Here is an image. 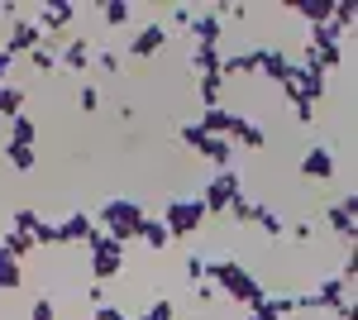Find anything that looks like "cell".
Returning <instances> with one entry per match:
<instances>
[{
	"instance_id": "1",
	"label": "cell",
	"mask_w": 358,
	"mask_h": 320,
	"mask_svg": "<svg viewBox=\"0 0 358 320\" xmlns=\"http://www.w3.org/2000/svg\"><path fill=\"white\" fill-rule=\"evenodd\" d=\"M206 282H210L215 292H224L234 306H244V311H253V306H263V301H268V287H263V282H258L239 258H229V253L206 258Z\"/></svg>"
},
{
	"instance_id": "2",
	"label": "cell",
	"mask_w": 358,
	"mask_h": 320,
	"mask_svg": "<svg viewBox=\"0 0 358 320\" xmlns=\"http://www.w3.org/2000/svg\"><path fill=\"white\" fill-rule=\"evenodd\" d=\"M143 215L148 211H143L138 201H129V196H110V201H101V211H96V230H106V235L120 239V244H134Z\"/></svg>"
},
{
	"instance_id": "3",
	"label": "cell",
	"mask_w": 358,
	"mask_h": 320,
	"mask_svg": "<svg viewBox=\"0 0 358 320\" xmlns=\"http://www.w3.org/2000/svg\"><path fill=\"white\" fill-rule=\"evenodd\" d=\"M82 249H86V267H91V277H96L101 287H106V282H115V277L124 272V249H129V244L110 239L106 230H91Z\"/></svg>"
},
{
	"instance_id": "4",
	"label": "cell",
	"mask_w": 358,
	"mask_h": 320,
	"mask_svg": "<svg viewBox=\"0 0 358 320\" xmlns=\"http://www.w3.org/2000/svg\"><path fill=\"white\" fill-rule=\"evenodd\" d=\"M158 220H163L167 239H192V235L206 225V220H210V215H206V206H201L196 196H177V201H167V206H163V215H158Z\"/></svg>"
},
{
	"instance_id": "5",
	"label": "cell",
	"mask_w": 358,
	"mask_h": 320,
	"mask_svg": "<svg viewBox=\"0 0 358 320\" xmlns=\"http://www.w3.org/2000/svg\"><path fill=\"white\" fill-rule=\"evenodd\" d=\"M234 196H244V177H239L234 167H224V172H215V177L206 182V191H201L196 201L206 206V215H224Z\"/></svg>"
},
{
	"instance_id": "6",
	"label": "cell",
	"mask_w": 358,
	"mask_h": 320,
	"mask_svg": "<svg viewBox=\"0 0 358 320\" xmlns=\"http://www.w3.org/2000/svg\"><path fill=\"white\" fill-rule=\"evenodd\" d=\"M296 172H301L306 182H334L339 177V158H334L330 144H310L301 153V162H296Z\"/></svg>"
},
{
	"instance_id": "7",
	"label": "cell",
	"mask_w": 358,
	"mask_h": 320,
	"mask_svg": "<svg viewBox=\"0 0 358 320\" xmlns=\"http://www.w3.org/2000/svg\"><path fill=\"white\" fill-rule=\"evenodd\" d=\"M301 301H306V311H339L349 301V282L344 277H320L315 292H301Z\"/></svg>"
},
{
	"instance_id": "8",
	"label": "cell",
	"mask_w": 358,
	"mask_h": 320,
	"mask_svg": "<svg viewBox=\"0 0 358 320\" xmlns=\"http://www.w3.org/2000/svg\"><path fill=\"white\" fill-rule=\"evenodd\" d=\"M77 10H82V5H72V0H53V5H43V10H38V20H34V25H38V34H43V39H62V29L72 25V20H77Z\"/></svg>"
},
{
	"instance_id": "9",
	"label": "cell",
	"mask_w": 358,
	"mask_h": 320,
	"mask_svg": "<svg viewBox=\"0 0 358 320\" xmlns=\"http://www.w3.org/2000/svg\"><path fill=\"white\" fill-rule=\"evenodd\" d=\"M253 62H258V77H268V81H282L292 77V62L296 57L287 53V48H273V43H263V48H253Z\"/></svg>"
},
{
	"instance_id": "10",
	"label": "cell",
	"mask_w": 358,
	"mask_h": 320,
	"mask_svg": "<svg viewBox=\"0 0 358 320\" xmlns=\"http://www.w3.org/2000/svg\"><path fill=\"white\" fill-rule=\"evenodd\" d=\"M224 139H229V144H239V148L263 153V148H268V125H263V120H248V115H234V125H229Z\"/></svg>"
},
{
	"instance_id": "11",
	"label": "cell",
	"mask_w": 358,
	"mask_h": 320,
	"mask_svg": "<svg viewBox=\"0 0 358 320\" xmlns=\"http://www.w3.org/2000/svg\"><path fill=\"white\" fill-rule=\"evenodd\" d=\"M163 48H167V25H158V20L138 25L134 39H129V57H158Z\"/></svg>"
},
{
	"instance_id": "12",
	"label": "cell",
	"mask_w": 358,
	"mask_h": 320,
	"mask_svg": "<svg viewBox=\"0 0 358 320\" xmlns=\"http://www.w3.org/2000/svg\"><path fill=\"white\" fill-rule=\"evenodd\" d=\"M224 5H210V10H201L192 20V34H196V43H206V48H220V39H224Z\"/></svg>"
},
{
	"instance_id": "13",
	"label": "cell",
	"mask_w": 358,
	"mask_h": 320,
	"mask_svg": "<svg viewBox=\"0 0 358 320\" xmlns=\"http://www.w3.org/2000/svg\"><path fill=\"white\" fill-rule=\"evenodd\" d=\"M38 43H43V34H38V25H34V20H15V25H10V34H5V53H15V57H29Z\"/></svg>"
},
{
	"instance_id": "14",
	"label": "cell",
	"mask_w": 358,
	"mask_h": 320,
	"mask_svg": "<svg viewBox=\"0 0 358 320\" xmlns=\"http://www.w3.org/2000/svg\"><path fill=\"white\" fill-rule=\"evenodd\" d=\"M53 230H57V244H86V235L96 230V215L91 211H67Z\"/></svg>"
},
{
	"instance_id": "15",
	"label": "cell",
	"mask_w": 358,
	"mask_h": 320,
	"mask_svg": "<svg viewBox=\"0 0 358 320\" xmlns=\"http://www.w3.org/2000/svg\"><path fill=\"white\" fill-rule=\"evenodd\" d=\"M354 211H358L354 196H344V201L325 206V225H330V230H334V235H339L344 244H354Z\"/></svg>"
},
{
	"instance_id": "16",
	"label": "cell",
	"mask_w": 358,
	"mask_h": 320,
	"mask_svg": "<svg viewBox=\"0 0 358 320\" xmlns=\"http://www.w3.org/2000/svg\"><path fill=\"white\" fill-rule=\"evenodd\" d=\"M91 62H96V48H91L86 39H72V43L57 53V67H62V72H86Z\"/></svg>"
},
{
	"instance_id": "17",
	"label": "cell",
	"mask_w": 358,
	"mask_h": 320,
	"mask_svg": "<svg viewBox=\"0 0 358 320\" xmlns=\"http://www.w3.org/2000/svg\"><path fill=\"white\" fill-rule=\"evenodd\" d=\"M229 125H234V110L229 106H210V110H201V120H196V130L206 134V139H224Z\"/></svg>"
},
{
	"instance_id": "18",
	"label": "cell",
	"mask_w": 358,
	"mask_h": 320,
	"mask_svg": "<svg viewBox=\"0 0 358 320\" xmlns=\"http://www.w3.org/2000/svg\"><path fill=\"white\" fill-rule=\"evenodd\" d=\"M248 225H258L268 239H282V235H287V220H282V215H277L268 201H253V215H248Z\"/></svg>"
},
{
	"instance_id": "19",
	"label": "cell",
	"mask_w": 358,
	"mask_h": 320,
	"mask_svg": "<svg viewBox=\"0 0 358 320\" xmlns=\"http://www.w3.org/2000/svg\"><path fill=\"white\" fill-rule=\"evenodd\" d=\"M96 15H101V25L124 29V25H129V20L138 15V10L129 5V0H96Z\"/></svg>"
},
{
	"instance_id": "20",
	"label": "cell",
	"mask_w": 358,
	"mask_h": 320,
	"mask_svg": "<svg viewBox=\"0 0 358 320\" xmlns=\"http://www.w3.org/2000/svg\"><path fill=\"white\" fill-rule=\"evenodd\" d=\"M0 153H5V162H10V172H20V177L38 167V153H34L29 144H10V139H5V144H0Z\"/></svg>"
},
{
	"instance_id": "21",
	"label": "cell",
	"mask_w": 358,
	"mask_h": 320,
	"mask_svg": "<svg viewBox=\"0 0 358 320\" xmlns=\"http://www.w3.org/2000/svg\"><path fill=\"white\" fill-rule=\"evenodd\" d=\"M206 162H215V172H224L229 162H234V144L229 139H201V148H196Z\"/></svg>"
},
{
	"instance_id": "22",
	"label": "cell",
	"mask_w": 358,
	"mask_h": 320,
	"mask_svg": "<svg viewBox=\"0 0 358 320\" xmlns=\"http://www.w3.org/2000/svg\"><path fill=\"white\" fill-rule=\"evenodd\" d=\"M48 220H43V211H29V206H20V211H10V230L15 235H29V239H38V230H43ZM38 249V244H34Z\"/></svg>"
},
{
	"instance_id": "23",
	"label": "cell",
	"mask_w": 358,
	"mask_h": 320,
	"mask_svg": "<svg viewBox=\"0 0 358 320\" xmlns=\"http://www.w3.org/2000/svg\"><path fill=\"white\" fill-rule=\"evenodd\" d=\"M138 244H143V249H153V253H158V249H167V230H163V220H158V215H143V225H138V235H134Z\"/></svg>"
},
{
	"instance_id": "24",
	"label": "cell",
	"mask_w": 358,
	"mask_h": 320,
	"mask_svg": "<svg viewBox=\"0 0 358 320\" xmlns=\"http://www.w3.org/2000/svg\"><path fill=\"white\" fill-rule=\"evenodd\" d=\"M330 5L334 0H292L287 10H292L296 20H306V25H325V20H330Z\"/></svg>"
},
{
	"instance_id": "25",
	"label": "cell",
	"mask_w": 358,
	"mask_h": 320,
	"mask_svg": "<svg viewBox=\"0 0 358 320\" xmlns=\"http://www.w3.org/2000/svg\"><path fill=\"white\" fill-rule=\"evenodd\" d=\"M15 115H24V86H15V81H0V120L10 125Z\"/></svg>"
},
{
	"instance_id": "26",
	"label": "cell",
	"mask_w": 358,
	"mask_h": 320,
	"mask_svg": "<svg viewBox=\"0 0 358 320\" xmlns=\"http://www.w3.org/2000/svg\"><path fill=\"white\" fill-rule=\"evenodd\" d=\"M196 101H201V110L224 106V77H220V72H210V77L196 81Z\"/></svg>"
},
{
	"instance_id": "27",
	"label": "cell",
	"mask_w": 358,
	"mask_h": 320,
	"mask_svg": "<svg viewBox=\"0 0 358 320\" xmlns=\"http://www.w3.org/2000/svg\"><path fill=\"white\" fill-rule=\"evenodd\" d=\"M5 139H10V144H29V148H34V139H38V120H34V115H15V120H10V130H5Z\"/></svg>"
},
{
	"instance_id": "28",
	"label": "cell",
	"mask_w": 358,
	"mask_h": 320,
	"mask_svg": "<svg viewBox=\"0 0 358 320\" xmlns=\"http://www.w3.org/2000/svg\"><path fill=\"white\" fill-rule=\"evenodd\" d=\"M220 77H258L253 48H244V53H234V57H224V62H220Z\"/></svg>"
},
{
	"instance_id": "29",
	"label": "cell",
	"mask_w": 358,
	"mask_h": 320,
	"mask_svg": "<svg viewBox=\"0 0 358 320\" xmlns=\"http://www.w3.org/2000/svg\"><path fill=\"white\" fill-rule=\"evenodd\" d=\"M220 62H224V53H220V48H206V43H196V53H192L196 77H210V72H220Z\"/></svg>"
},
{
	"instance_id": "30",
	"label": "cell",
	"mask_w": 358,
	"mask_h": 320,
	"mask_svg": "<svg viewBox=\"0 0 358 320\" xmlns=\"http://www.w3.org/2000/svg\"><path fill=\"white\" fill-rule=\"evenodd\" d=\"M29 67H34V72H43V77L57 72V43H53V39H43V43L29 53Z\"/></svg>"
},
{
	"instance_id": "31",
	"label": "cell",
	"mask_w": 358,
	"mask_h": 320,
	"mask_svg": "<svg viewBox=\"0 0 358 320\" xmlns=\"http://www.w3.org/2000/svg\"><path fill=\"white\" fill-rule=\"evenodd\" d=\"M15 287H24V263H15V258L0 249V292H15Z\"/></svg>"
},
{
	"instance_id": "32",
	"label": "cell",
	"mask_w": 358,
	"mask_h": 320,
	"mask_svg": "<svg viewBox=\"0 0 358 320\" xmlns=\"http://www.w3.org/2000/svg\"><path fill=\"white\" fill-rule=\"evenodd\" d=\"M0 249H5V253H10L15 263H24L29 253H34V239H29V235H15V230H5V239H0Z\"/></svg>"
},
{
	"instance_id": "33",
	"label": "cell",
	"mask_w": 358,
	"mask_h": 320,
	"mask_svg": "<svg viewBox=\"0 0 358 320\" xmlns=\"http://www.w3.org/2000/svg\"><path fill=\"white\" fill-rule=\"evenodd\" d=\"M268 306H273L277 316H296V311H306V301H301V292H268Z\"/></svg>"
},
{
	"instance_id": "34",
	"label": "cell",
	"mask_w": 358,
	"mask_h": 320,
	"mask_svg": "<svg viewBox=\"0 0 358 320\" xmlns=\"http://www.w3.org/2000/svg\"><path fill=\"white\" fill-rule=\"evenodd\" d=\"M29 320H57V301H53V296H34Z\"/></svg>"
},
{
	"instance_id": "35",
	"label": "cell",
	"mask_w": 358,
	"mask_h": 320,
	"mask_svg": "<svg viewBox=\"0 0 358 320\" xmlns=\"http://www.w3.org/2000/svg\"><path fill=\"white\" fill-rule=\"evenodd\" d=\"M182 272H187V282H206V253H187Z\"/></svg>"
},
{
	"instance_id": "36",
	"label": "cell",
	"mask_w": 358,
	"mask_h": 320,
	"mask_svg": "<svg viewBox=\"0 0 358 320\" xmlns=\"http://www.w3.org/2000/svg\"><path fill=\"white\" fill-rule=\"evenodd\" d=\"M134 320H177V306H172V301H153V306L138 311Z\"/></svg>"
},
{
	"instance_id": "37",
	"label": "cell",
	"mask_w": 358,
	"mask_h": 320,
	"mask_svg": "<svg viewBox=\"0 0 358 320\" xmlns=\"http://www.w3.org/2000/svg\"><path fill=\"white\" fill-rule=\"evenodd\" d=\"M77 106H82L86 115H96V110H101V86H82V91H77Z\"/></svg>"
},
{
	"instance_id": "38",
	"label": "cell",
	"mask_w": 358,
	"mask_h": 320,
	"mask_svg": "<svg viewBox=\"0 0 358 320\" xmlns=\"http://www.w3.org/2000/svg\"><path fill=\"white\" fill-rule=\"evenodd\" d=\"M96 67H101V72H120L124 62H120V53H115V48H101V53H96Z\"/></svg>"
},
{
	"instance_id": "39",
	"label": "cell",
	"mask_w": 358,
	"mask_h": 320,
	"mask_svg": "<svg viewBox=\"0 0 358 320\" xmlns=\"http://www.w3.org/2000/svg\"><path fill=\"white\" fill-rule=\"evenodd\" d=\"M192 301L196 306H210V301H215V287H210V282H192Z\"/></svg>"
},
{
	"instance_id": "40",
	"label": "cell",
	"mask_w": 358,
	"mask_h": 320,
	"mask_svg": "<svg viewBox=\"0 0 358 320\" xmlns=\"http://www.w3.org/2000/svg\"><path fill=\"white\" fill-rule=\"evenodd\" d=\"M310 235H315L310 220H296V225H292V239H296V244H310Z\"/></svg>"
},
{
	"instance_id": "41",
	"label": "cell",
	"mask_w": 358,
	"mask_h": 320,
	"mask_svg": "<svg viewBox=\"0 0 358 320\" xmlns=\"http://www.w3.org/2000/svg\"><path fill=\"white\" fill-rule=\"evenodd\" d=\"M292 120H296V125H315V106H301V101H296V106H292Z\"/></svg>"
},
{
	"instance_id": "42",
	"label": "cell",
	"mask_w": 358,
	"mask_h": 320,
	"mask_svg": "<svg viewBox=\"0 0 358 320\" xmlns=\"http://www.w3.org/2000/svg\"><path fill=\"white\" fill-rule=\"evenodd\" d=\"M91 320H129V316H124L120 306H110V301H106V306H96V316H91Z\"/></svg>"
},
{
	"instance_id": "43",
	"label": "cell",
	"mask_w": 358,
	"mask_h": 320,
	"mask_svg": "<svg viewBox=\"0 0 358 320\" xmlns=\"http://www.w3.org/2000/svg\"><path fill=\"white\" fill-rule=\"evenodd\" d=\"M172 20H177V25H182V29H192L196 10H192V5H172Z\"/></svg>"
},
{
	"instance_id": "44",
	"label": "cell",
	"mask_w": 358,
	"mask_h": 320,
	"mask_svg": "<svg viewBox=\"0 0 358 320\" xmlns=\"http://www.w3.org/2000/svg\"><path fill=\"white\" fill-rule=\"evenodd\" d=\"M244 320H282V316H277L273 306L263 301V306H253V311H244Z\"/></svg>"
},
{
	"instance_id": "45",
	"label": "cell",
	"mask_w": 358,
	"mask_h": 320,
	"mask_svg": "<svg viewBox=\"0 0 358 320\" xmlns=\"http://www.w3.org/2000/svg\"><path fill=\"white\" fill-rule=\"evenodd\" d=\"M15 62H20V57H15V53H5V48H0V81H10V72H15Z\"/></svg>"
},
{
	"instance_id": "46",
	"label": "cell",
	"mask_w": 358,
	"mask_h": 320,
	"mask_svg": "<svg viewBox=\"0 0 358 320\" xmlns=\"http://www.w3.org/2000/svg\"><path fill=\"white\" fill-rule=\"evenodd\" d=\"M86 301H91V306H106V287H101V282H91V287H86Z\"/></svg>"
},
{
	"instance_id": "47",
	"label": "cell",
	"mask_w": 358,
	"mask_h": 320,
	"mask_svg": "<svg viewBox=\"0 0 358 320\" xmlns=\"http://www.w3.org/2000/svg\"><path fill=\"white\" fill-rule=\"evenodd\" d=\"M334 316H339V320H354V301H344V306H339Z\"/></svg>"
},
{
	"instance_id": "48",
	"label": "cell",
	"mask_w": 358,
	"mask_h": 320,
	"mask_svg": "<svg viewBox=\"0 0 358 320\" xmlns=\"http://www.w3.org/2000/svg\"><path fill=\"white\" fill-rule=\"evenodd\" d=\"M192 320H206V316H192Z\"/></svg>"
}]
</instances>
